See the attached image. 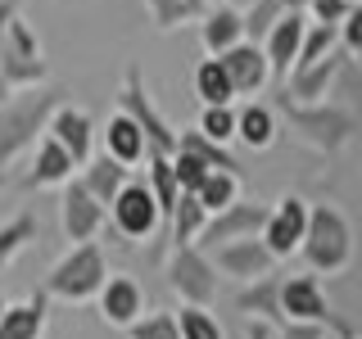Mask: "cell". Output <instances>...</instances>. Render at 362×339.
Instances as JSON below:
<instances>
[{
    "instance_id": "6da1fadb",
    "label": "cell",
    "mask_w": 362,
    "mask_h": 339,
    "mask_svg": "<svg viewBox=\"0 0 362 339\" xmlns=\"http://www.w3.org/2000/svg\"><path fill=\"white\" fill-rule=\"evenodd\" d=\"M64 95H68L64 86L41 82L0 100V167L18 163L28 150H37V141L50 127V113L64 105Z\"/></svg>"
},
{
    "instance_id": "7a4b0ae2",
    "label": "cell",
    "mask_w": 362,
    "mask_h": 339,
    "mask_svg": "<svg viewBox=\"0 0 362 339\" xmlns=\"http://www.w3.org/2000/svg\"><path fill=\"white\" fill-rule=\"evenodd\" d=\"M303 263L317 276H335L354 258V231H349L344 213L331 203H313L308 208V235H303Z\"/></svg>"
},
{
    "instance_id": "3957f363",
    "label": "cell",
    "mask_w": 362,
    "mask_h": 339,
    "mask_svg": "<svg viewBox=\"0 0 362 339\" xmlns=\"http://www.w3.org/2000/svg\"><path fill=\"white\" fill-rule=\"evenodd\" d=\"M105 280H109L105 249L95 240H86V244H73L59 263L50 267L45 294H50V299H64V303H86V299H95V294L105 290Z\"/></svg>"
},
{
    "instance_id": "277c9868",
    "label": "cell",
    "mask_w": 362,
    "mask_h": 339,
    "mask_svg": "<svg viewBox=\"0 0 362 339\" xmlns=\"http://www.w3.org/2000/svg\"><path fill=\"white\" fill-rule=\"evenodd\" d=\"M0 77H5V90H28V86H41L50 77V59H45L37 32L28 28L23 14H9L5 23V45H0Z\"/></svg>"
},
{
    "instance_id": "5b68a950",
    "label": "cell",
    "mask_w": 362,
    "mask_h": 339,
    "mask_svg": "<svg viewBox=\"0 0 362 339\" xmlns=\"http://www.w3.org/2000/svg\"><path fill=\"white\" fill-rule=\"evenodd\" d=\"M168 285L181 303L190 308H213L222 290V271L213 267V258L204 254L199 244H173V258H168Z\"/></svg>"
},
{
    "instance_id": "8992f818",
    "label": "cell",
    "mask_w": 362,
    "mask_h": 339,
    "mask_svg": "<svg viewBox=\"0 0 362 339\" xmlns=\"http://www.w3.org/2000/svg\"><path fill=\"white\" fill-rule=\"evenodd\" d=\"M281 113H286L290 127L299 131L313 150H322V154H335L339 145L349 141V131H354V118H349L344 109L326 105V100H317V105H299V100L281 95Z\"/></svg>"
},
{
    "instance_id": "52a82bcc",
    "label": "cell",
    "mask_w": 362,
    "mask_h": 339,
    "mask_svg": "<svg viewBox=\"0 0 362 339\" xmlns=\"http://www.w3.org/2000/svg\"><path fill=\"white\" fill-rule=\"evenodd\" d=\"M118 109L136 118V127L150 141V154H177V127L154 109V95L145 90L141 68H127V77H122V86H118Z\"/></svg>"
},
{
    "instance_id": "ba28073f",
    "label": "cell",
    "mask_w": 362,
    "mask_h": 339,
    "mask_svg": "<svg viewBox=\"0 0 362 339\" xmlns=\"http://www.w3.org/2000/svg\"><path fill=\"white\" fill-rule=\"evenodd\" d=\"M109 226H113V235H122V240H132V244L163 226V213H158V199H154L150 181L132 177L127 186L118 190V199L109 203Z\"/></svg>"
},
{
    "instance_id": "9c48e42d",
    "label": "cell",
    "mask_w": 362,
    "mask_h": 339,
    "mask_svg": "<svg viewBox=\"0 0 362 339\" xmlns=\"http://www.w3.org/2000/svg\"><path fill=\"white\" fill-rule=\"evenodd\" d=\"M59 222H64V235L73 244H86L109 226V208L82 186V177H73L64 186V199H59Z\"/></svg>"
},
{
    "instance_id": "30bf717a",
    "label": "cell",
    "mask_w": 362,
    "mask_h": 339,
    "mask_svg": "<svg viewBox=\"0 0 362 339\" xmlns=\"http://www.w3.org/2000/svg\"><path fill=\"white\" fill-rule=\"evenodd\" d=\"M303 235H308V203H303L299 195H281L267 208L263 244L272 249V258H290V254H299Z\"/></svg>"
},
{
    "instance_id": "8fae6325",
    "label": "cell",
    "mask_w": 362,
    "mask_h": 339,
    "mask_svg": "<svg viewBox=\"0 0 362 339\" xmlns=\"http://www.w3.org/2000/svg\"><path fill=\"white\" fill-rule=\"evenodd\" d=\"M263 222H267V208L263 203H245V199H235L231 208H222V213H209V226L199 231V249L209 254V249H218V244H231V240H245V235H263Z\"/></svg>"
},
{
    "instance_id": "7c38bea8",
    "label": "cell",
    "mask_w": 362,
    "mask_h": 339,
    "mask_svg": "<svg viewBox=\"0 0 362 339\" xmlns=\"http://www.w3.org/2000/svg\"><path fill=\"white\" fill-rule=\"evenodd\" d=\"M209 258H213V267L222 271V276H231V280H258V276H267L272 267H276V258H272V249L263 244V235H245V240H231V244H218V249H209Z\"/></svg>"
},
{
    "instance_id": "4fadbf2b",
    "label": "cell",
    "mask_w": 362,
    "mask_h": 339,
    "mask_svg": "<svg viewBox=\"0 0 362 339\" xmlns=\"http://www.w3.org/2000/svg\"><path fill=\"white\" fill-rule=\"evenodd\" d=\"M303 32H308V9L294 5L276 18V28L263 37V50H267V64H272V77H290L294 59H299V45H303Z\"/></svg>"
},
{
    "instance_id": "5bb4252c",
    "label": "cell",
    "mask_w": 362,
    "mask_h": 339,
    "mask_svg": "<svg viewBox=\"0 0 362 339\" xmlns=\"http://www.w3.org/2000/svg\"><path fill=\"white\" fill-rule=\"evenodd\" d=\"M54 136V141L64 145L68 154L77 158V167H86L90 163V150H95V122H90V113L86 109H77V105H59L50 113V127H45Z\"/></svg>"
},
{
    "instance_id": "9a60e30c",
    "label": "cell",
    "mask_w": 362,
    "mask_h": 339,
    "mask_svg": "<svg viewBox=\"0 0 362 339\" xmlns=\"http://www.w3.org/2000/svg\"><path fill=\"white\" fill-rule=\"evenodd\" d=\"M222 68L231 73V82H235V95H254V90H263L272 82V64H267V50L258 41H240V45H231L226 54H218Z\"/></svg>"
},
{
    "instance_id": "2e32d148",
    "label": "cell",
    "mask_w": 362,
    "mask_h": 339,
    "mask_svg": "<svg viewBox=\"0 0 362 339\" xmlns=\"http://www.w3.org/2000/svg\"><path fill=\"white\" fill-rule=\"evenodd\" d=\"M95 303H100L105 326H118V331H127L132 321L145 316V294H141V285H136L132 276H109L105 290L95 294Z\"/></svg>"
},
{
    "instance_id": "e0dca14e",
    "label": "cell",
    "mask_w": 362,
    "mask_h": 339,
    "mask_svg": "<svg viewBox=\"0 0 362 339\" xmlns=\"http://www.w3.org/2000/svg\"><path fill=\"white\" fill-rule=\"evenodd\" d=\"M82 167H77V158L64 150L59 141H54L50 131L37 141V150H32V172H28V186H68Z\"/></svg>"
},
{
    "instance_id": "ac0fdd59",
    "label": "cell",
    "mask_w": 362,
    "mask_h": 339,
    "mask_svg": "<svg viewBox=\"0 0 362 339\" xmlns=\"http://www.w3.org/2000/svg\"><path fill=\"white\" fill-rule=\"evenodd\" d=\"M281 312H286V321H317V326L331 321V308H326V299H322L317 276L281 280Z\"/></svg>"
},
{
    "instance_id": "d6986e66",
    "label": "cell",
    "mask_w": 362,
    "mask_h": 339,
    "mask_svg": "<svg viewBox=\"0 0 362 339\" xmlns=\"http://www.w3.org/2000/svg\"><path fill=\"white\" fill-rule=\"evenodd\" d=\"M100 136H105V154H113L118 163H127V167H136V163L150 158V141H145V131L136 127V118L122 113V109H113V118L105 122Z\"/></svg>"
},
{
    "instance_id": "ffe728a7",
    "label": "cell",
    "mask_w": 362,
    "mask_h": 339,
    "mask_svg": "<svg viewBox=\"0 0 362 339\" xmlns=\"http://www.w3.org/2000/svg\"><path fill=\"white\" fill-rule=\"evenodd\" d=\"M339 73H344V59H339V50H331L326 59H317L313 68H299V73H290V77H286V82H290L286 95L299 100V105H317V100L331 95V86H335Z\"/></svg>"
},
{
    "instance_id": "44dd1931",
    "label": "cell",
    "mask_w": 362,
    "mask_h": 339,
    "mask_svg": "<svg viewBox=\"0 0 362 339\" xmlns=\"http://www.w3.org/2000/svg\"><path fill=\"white\" fill-rule=\"evenodd\" d=\"M199 32H204V50H209V54H226L231 45L245 41V9H235V5L209 9Z\"/></svg>"
},
{
    "instance_id": "7402d4cb",
    "label": "cell",
    "mask_w": 362,
    "mask_h": 339,
    "mask_svg": "<svg viewBox=\"0 0 362 339\" xmlns=\"http://www.w3.org/2000/svg\"><path fill=\"white\" fill-rule=\"evenodd\" d=\"M45 299L50 294L37 290L28 303H9L0 316V339H41L45 335Z\"/></svg>"
},
{
    "instance_id": "603a6c76",
    "label": "cell",
    "mask_w": 362,
    "mask_h": 339,
    "mask_svg": "<svg viewBox=\"0 0 362 339\" xmlns=\"http://www.w3.org/2000/svg\"><path fill=\"white\" fill-rule=\"evenodd\" d=\"M127 181H132V167L118 163L113 154H100V158H90V163L82 167V186H86L100 203H105V208L118 199V190L127 186Z\"/></svg>"
},
{
    "instance_id": "cb8c5ba5",
    "label": "cell",
    "mask_w": 362,
    "mask_h": 339,
    "mask_svg": "<svg viewBox=\"0 0 362 339\" xmlns=\"http://www.w3.org/2000/svg\"><path fill=\"white\" fill-rule=\"evenodd\" d=\"M235 308L249 312V316H263V321H286V312H281V280H276V271L249 280V285L235 294Z\"/></svg>"
},
{
    "instance_id": "d4e9b609",
    "label": "cell",
    "mask_w": 362,
    "mask_h": 339,
    "mask_svg": "<svg viewBox=\"0 0 362 339\" xmlns=\"http://www.w3.org/2000/svg\"><path fill=\"white\" fill-rule=\"evenodd\" d=\"M235 141H240L245 150H267V145L276 141V113L267 105H245L235 113Z\"/></svg>"
},
{
    "instance_id": "484cf974",
    "label": "cell",
    "mask_w": 362,
    "mask_h": 339,
    "mask_svg": "<svg viewBox=\"0 0 362 339\" xmlns=\"http://www.w3.org/2000/svg\"><path fill=\"white\" fill-rule=\"evenodd\" d=\"M204 226H209V208H204V199L195 190H186V195L177 199L173 222H168V235H173V244H195Z\"/></svg>"
},
{
    "instance_id": "4316f807",
    "label": "cell",
    "mask_w": 362,
    "mask_h": 339,
    "mask_svg": "<svg viewBox=\"0 0 362 339\" xmlns=\"http://www.w3.org/2000/svg\"><path fill=\"white\" fill-rule=\"evenodd\" d=\"M195 95L204 100V105H231V100H235V82H231V73L222 68L218 54H209V59L195 68Z\"/></svg>"
},
{
    "instance_id": "83f0119b",
    "label": "cell",
    "mask_w": 362,
    "mask_h": 339,
    "mask_svg": "<svg viewBox=\"0 0 362 339\" xmlns=\"http://www.w3.org/2000/svg\"><path fill=\"white\" fill-rule=\"evenodd\" d=\"M195 195L204 199V208H209V213H222V208H231V203L240 199V172H226V167H213V172L204 177V186L195 190Z\"/></svg>"
},
{
    "instance_id": "f1b7e54d",
    "label": "cell",
    "mask_w": 362,
    "mask_h": 339,
    "mask_svg": "<svg viewBox=\"0 0 362 339\" xmlns=\"http://www.w3.org/2000/svg\"><path fill=\"white\" fill-rule=\"evenodd\" d=\"M331 50H339V28H331V23H308V32H303V45H299V59H294L290 73H299V68H313L317 59H326Z\"/></svg>"
},
{
    "instance_id": "f546056e",
    "label": "cell",
    "mask_w": 362,
    "mask_h": 339,
    "mask_svg": "<svg viewBox=\"0 0 362 339\" xmlns=\"http://www.w3.org/2000/svg\"><path fill=\"white\" fill-rule=\"evenodd\" d=\"M294 5H299V0H254V5L245 9V41L263 45V37L276 28V18L286 14V9H294Z\"/></svg>"
},
{
    "instance_id": "4dcf8cb0",
    "label": "cell",
    "mask_w": 362,
    "mask_h": 339,
    "mask_svg": "<svg viewBox=\"0 0 362 339\" xmlns=\"http://www.w3.org/2000/svg\"><path fill=\"white\" fill-rule=\"evenodd\" d=\"M32 240H37V218H32V213H18V218H9L5 226H0V267H9Z\"/></svg>"
},
{
    "instance_id": "1f68e13d",
    "label": "cell",
    "mask_w": 362,
    "mask_h": 339,
    "mask_svg": "<svg viewBox=\"0 0 362 339\" xmlns=\"http://www.w3.org/2000/svg\"><path fill=\"white\" fill-rule=\"evenodd\" d=\"M177 150H190V154H199L204 163H213V167H226V172H235V158L226 154V145H218V141H209L199 127L195 131H177Z\"/></svg>"
},
{
    "instance_id": "d6a6232c",
    "label": "cell",
    "mask_w": 362,
    "mask_h": 339,
    "mask_svg": "<svg viewBox=\"0 0 362 339\" xmlns=\"http://www.w3.org/2000/svg\"><path fill=\"white\" fill-rule=\"evenodd\" d=\"M127 339H181L177 312H145L141 321L127 326Z\"/></svg>"
},
{
    "instance_id": "836d02e7",
    "label": "cell",
    "mask_w": 362,
    "mask_h": 339,
    "mask_svg": "<svg viewBox=\"0 0 362 339\" xmlns=\"http://www.w3.org/2000/svg\"><path fill=\"white\" fill-rule=\"evenodd\" d=\"M199 131L209 136V141H218V145L235 141V109H231V105H204V113H199Z\"/></svg>"
},
{
    "instance_id": "e575fe53",
    "label": "cell",
    "mask_w": 362,
    "mask_h": 339,
    "mask_svg": "<svg viewBox=\"0 0 362 339\" xmlns=\"http://www.w3.org/2000/svg\"><path fill=\"white\" fill-rule=\"evenodd\" d=\"M177 326H181V339H226L209 308H190L186 303V308L177 312Z\"/></svg>"
},
{
    "instance_id": "d590c367",
    "label": "cell",
    "mask_w": 362,
    "mask_h": 339,
    "mask_svg": "<svg viewBox=\"0 0 362 339\" xmlns=\"http://www.w3.org/2000/svg\"><path fill=\"white\" fill-rule=\"evenodd\" d=\"M173 172H177V186H181V190H199L204 177L213 172V163H204V158L190 154V150H177V154H173Z\"/></svg>"
},
{
    "instance_id": "8d00e7d4",
    "label": "cell",
    "mask_w": 362,
    "mask_h": 339,
    "mask_svg": "<svg viewBox=\"0 0 362 339\" xmlns=\"http://www.w3.org/2000/svg\"><path fill=\"white\" fill-rule=\"evenodd\" d=\"M145 9H150V18H154L158 32H177V28L190 23V9L181 5V0H145Z\"/></svg>"
},
{
    "instance_id": "74e56055",
    "label": "cell",
    "mask_w": 362,
    "mask_h": 339,
    "mask_svg": "<svg viewBox=\"0 0 362 339\" xmlns=\"http://www.w3.org/2000/svg\"><path fill=\"white\" fill-rule=\"evenodd\" d=\"M308 18L313 23H331V28H339V23L349 18V9H354V0H308Z\"/></svg>"
},
{
    "instance_id": "f35d334b",
    "label": "cell",
    "mask_w": 362,
    "mask_h": 339,
    "mask_svg": "<svg viewBox=\"0 0 362 339\" xmlns=\"http://www.w3.org/2000/svg\"><path fill=\"white\" fill-rule=\"evenodd\" d=\"M339 45L344 50H362V0H354V9H349V18L339 23Z\"/></svg>"
},
{
    "instance_id": "ab89813d",
    "label": "cell",
    "mask_w": 362,
    "mask_h": 339,
    "mask_svg": "<svg viewBox=\"0 0 362 339\" xmlns=\"http://www.w3.org/2000/svg\"><path fill=\"white\" fill-rule=\"evenodd\" d=\"M276 339H322V326L317 321H281Z\"/></svg>"
},
{
    "instance_id": "60d3db41",
    "label": "cell",
    "mask_w": 362,
    "mask_h": 339,
    "mask_svg": "<svg viewBox=\"0 0 362 339\" xmlns=\"http://www.w3.org/2000/svg\"><path fill=\"white\" fill-rule=\"evenodd\" d=\"M245 339H272V326H267V321H249Z\"/></svg>"
},
{
    "instance_id": "b9f144b4",
    "label": "cell",
    "mask_w": 362,
    "mask_h": 339,
    "mask_svg": "<svg viewBox=\"0 0 362 339\" xmlns=\"http://www.w3.org/2000/svg\"><path fill=\"white\" fill-rule=\"evenodd\" d=\"M226 5H235V9H249V5H254V0H226Z\"/></svg>"
},
{
    "instance_id": "7bdbcfd3",
    "label": "cell",
    "mask_w": 362,
    "mask_h": 339,
    "mask_svg": "<svg viewBox=\"0 0 362 339\" xmlns=\"http://www.w3.org/2000/svg\"><path fill=\"white\" fill-rule=\"evenodd\" d=\"M0 190H5V167H0Z\"/></svg>"
},
{
    "instance_id": "ee69618b",
    "label": "cell",
    "mask_w": 362,
    "mask_h": 339,
    "mask_svg": "<svg viewBox=\"0 0 362 339\" xmlns=\"http://www.w3.org/2000/svg\"><path fill=\"white\" fill-rule=\"evenodd\" d=\"M5 308H9V303H5V299H0V316H5Z\"/></svg>"
},
{
    "instance_id": "f6af8a7d",
    "label": "cell",
    "mask_w": 362,
    "mask_h": 339,
    "mask_svg": "<svg viewBox=\"0 0 362 339\" xmlns=\"http://www.w3.org/2000/svg\"><path fill=\"white\" fill-rule=\"evenodd\" d=\"M358 68H362V50H358Z\"/></svg>"
},
{
    "instance_id": "bcb514c9",
    "label": "cell",
    "mask_w": 362,
    "mask_h": 339,
    "mask_svg": "<svg viewBox=\"0 0 362 339\" xmlns=\"http://www.w3.org/2000/svg\"><path fill=\"white\" fill-rule=\"evenodd\" d=\"M299 5H308V0H299Z\"/></svg>"
}]
</instances>
